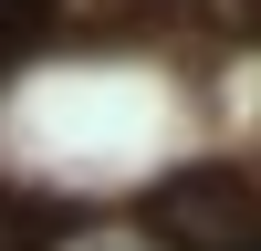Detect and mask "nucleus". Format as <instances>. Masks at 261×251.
Listing matches in <instances>:
<instances>
[{
  "label": "nucleus",
  "mask_w": 261,
  "mask_h": 251,
  "mask_svg": "<svg viewBox=\"0 0 261 251\" xmlns=\"http://www.w3.org/2000/svg\"><path fill=\"white\" fill-rule=\"evenodd\" d=\"M157 251H261V178L251 167H167L136 199Z\"/></svg>",
  "instance_id": "obj_1"
},
{
  "label": "nucleus",
  "mask_w": 261,
  "mask_h": 251,
  "mask_svg": "<svg viewBox=\"0 0 261 251\" xmlns=\"http://www.w3.org/2000/svg\"><path fill=\"white\" fill-rule=\"evenodd\" d=\"M251 21H261V0H251Z\"/></svg>",
  "instance_id": "obj_2"
}]
</instances>
